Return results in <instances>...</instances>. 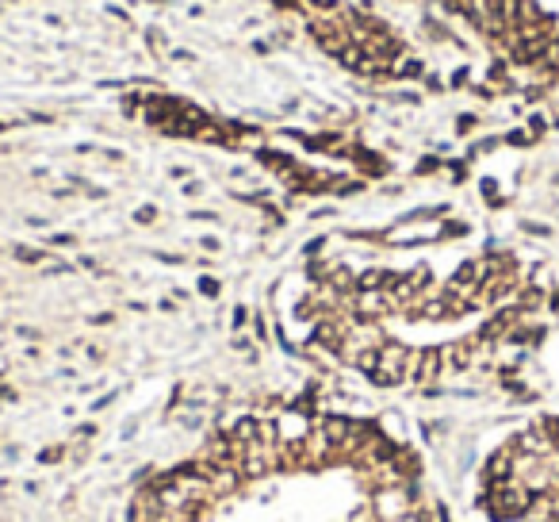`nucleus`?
Instances as JSON below:
<instances>
[{
	"mask_svg": "<svg viewBox=\"0 0 559 522\" xmlns=\"http://www.w3.org/2000/svg\"><path fill=\"white\" fill-rule=\"evenodd\" d=\"M490 507H494L498 519H517V514H525L533 507V492L525 484H517V480H502L490 492Z\"/></svg>",
	"mask_w": 559,
	"mask_h": 522,
	"instance_id": "2",
	"label": "nucleus"
},
{
	"mask_svg": "<svg viewBox=\"0 0 559 522\" xmlns=\"http://www.w3.org/2000/svg\"><path fill=\"white\" fill-rule=\"evenodd\" d=\"M410 357L414 353L406 350V346H380V353H375V369H372V380L375 384H399V380L410 377Z\"/></svg>",
	"mask_w": 559,
	"mask_h": 522,
	"instance_id": "1",
	"label": "nucleus"
},
{
	"mask_svg": "<svg viewBox=\"0 0 559 522\" xmlns=\"http://www.w3.org/2000/svg\"><path fill=\"white\" fill-rule=\"evenodd\" d=\"M509 468H514V457H509V453H498V457L487 465V477L498 484V480H506V477H509Z\"/></svg>",
	"mask_w": 559,
	"mask_h": 522,
	"instance_id": "3",
	"label": "nucleus"
},
{
	"mask_svg": "<svg viewBox=\"0 0 559 522\" xmlns=\"http://www.w3.org/2000/svg\"><path fill=\"white\" fill-rule=\"evenodd\" d=\"M544 434H548V438H551V446H556V450H559V419H544Z\"/></svg>",
	"mask_w": 559,
	"mask_h": 522,
	"instance_id": "4",
	"label": "nucleus"
}]
</instances>
